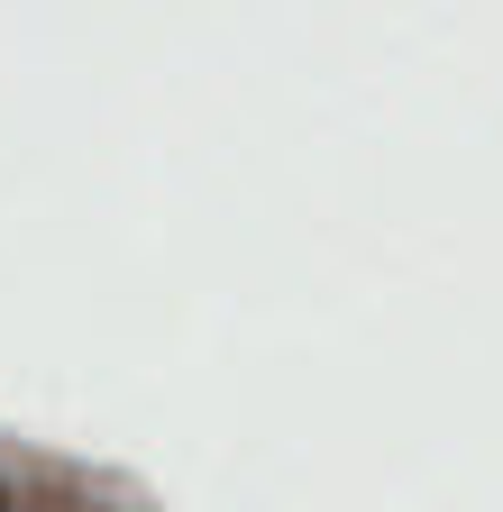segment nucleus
Wrapping results in <instances>:
<instances>
[{
  "label": "nucleus",
  "mask_w": 503,
  "mask_h": 512,
  "mask_svg": "<svg viewBox=\"0 0 503 512\" xmlns=\"http://www.w3.org/2000/svg\"><path fill=\"white\" fill-rule=\"evenodd\" d=\"M0 512H10V494H0Z\"/></svg>",
  "instance_id": "f257e3e1"
}]
</instances>
